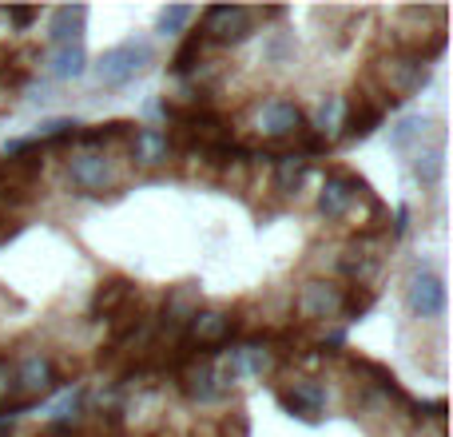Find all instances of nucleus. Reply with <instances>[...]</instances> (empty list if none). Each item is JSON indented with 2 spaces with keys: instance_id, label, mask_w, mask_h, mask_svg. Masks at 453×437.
<instances>
[{
  "instance_id": "nucleus-1",
  "label": "nucleus",
  "mask_w": 453,
  "mask_h": 437,
  "mask_svg": "<svg viewBox=\"0 0 453 437\" xmlns=\"http://www.w3.org/2000/svg\"><path fill=\"white\" fill-rule=\"evenodd\" d=\"M287 8H231V4H215V8H203L199 16V36L211 52L219 48H239L247 40H255L263 32L266 20H282Z\"/></svg>"
},
{
  "instance_id": "nucleus-2",
  "label": "nucleus",
  "mask_w": 453,
  "mask_h": 437,
  "mask_svg": "<svg viewBox=\"0 0 453 437\" xmlns=\"http://www.w3.org/2000/svg\"><path fill=\"white\" fill-rule=\"evenodd\" d=\"M64 183L84 199H116L124 196V167L119 159H111L108 151H76L64 164Z\"/></svg>"
},
{
  "instance_id": "nucleus-3",
  "label": "nucleus",
  "mask_w": 453,
  "mask_h": 437,
  "mask_svg": "<svg viewBox=\"0 0 453 437\" xmlns=\"http://www.w3.org/2000/svg\"><path fill=\"white\" fill-rule=\"evenodd\" d=\"M366 80L378 88L382 96H390V100H410V96L418 92V88H426V80H430V64L418 60V56H406V52H378L374 60H370V72Z\"/></svg>"
},
{
  "instance_id": "nucleus-4",
  "label": "nucleus",
  "mask_w": 453,
  "mask_h": 437,
  "mask_svg": "<svg viewBox=\"0 0 453 437\" xmlns=\"http://www.w3.org/2000/svg\"><path fill=\"white\" fill-rule=\"evenodd\" d=\"M306 124H311L306 111L287 96H271V100L255 104V127L263 135V148H287V143H295L303 135Z\"/></svg>"
},
{
  "instance_id": "nucleus-5",
  "label": "nucleus",
  "mask_w": 453,
  "mask_h": 437,
  "mask_svg": "<svg viewBox=\"0 0 453 437\" xmlns=\"http://www.w3.org/2000/svg\"><path fill=\"white\" fill-rule=\"evenodd\" d=\"M156 60V48L148 40H124V44L108 48V52L96 60V84L100 88H124L135 76L148 72V64Z\"/></svg>"
},
{
  "instance_id": "nucleus-6",
  "label": "nucleus",
  "mask_w": 453,
  "mask_h": 437,
  "mask_svg": "<svg viewBox=\"0 0 453 437\" xmlns=\"http://www.w3.org/2000/svg\"><path fill=\"white\" fill-rule=\"evenodd\" d=\"M274 394H279V406L306 426H319L322 414H326V406H330L326 382H322V378H311V374L282 378V382H274Z\"/></svg>"
},
{
  "instance_id": "nucleus-7",
  "label": "nucleus",
  "mask_w": 453,
  "mask_h": 437,
  "mask_svg": "<svg viewBox=\"0 0 453 437\" xmlns=\"http://www.w3.org/2000/svg\"><path fill=\"white\" fill-rule=\"evenodd\" d=\"M60 374H56V354L48 350H16V402L36 406L40 398L56 390Z\"/></svg>"
},
{
  "instance_id": "nucleus-8",
  "label": "nucleus",
  "mask_w": 453,
  "mask_h": 437,
  "mask_svg": "<svg viewBox=\"0 0 453 437\" xmlns=\"http://www.w3.org/2000/svg\"><path fill=\"white\" fill-rule=\"evenodd\" d=\"M366 188L370 183L358 180L354 172H346V167H330L326 180H322V191H319V215L326 218V223L354 218V207H358V199H362Z\"/></svg>"
},
{
  "instance_id": "nucleus-9",
  "label": "nucleus",
  "mask_w": 453,
  "mask_h": 437,
  "mask_svg": "<svg viewBox=\"0 0 453 437\" xmlns=\"http://www.w3.org/2000/svg\"><path fill=\"white\" fill-rule=\"evenodd\" d=\"M295 310L303 322L326 326V322H342V287L330 279H306L295 295Z\"/></svg>"
},
{
  "instance_id": "nucleus-10",
  "label": "nucleus",
  "mask_w": 453,
  "mask_h": 437,
  "mask_svg": "<svg viewBox=\"0 0 453 437\" xmlns=\"http://www.w3.org/2000/svg\"><path fill=\"white\" fill-rule=\"evenodd\" d=\"M406 306L418 318H441L446 314V282L434 271H414L406 282Z\"/></svg>"
},
{
  "instance_id": "nucleus-11",
  "label": "nucleus",
  "mask_w": 453,
  "mask_h": 437,
  "mask_svg": "<svg viewBox=\"0 0 453 437\" xmlns=\"http://www.w3.org/2000/svg\"><path fill=\"white\" fill-rule=\"evenodd\" d=\"M127 159H132V167H164L167 159L175 156L172 151V140H167L164 127H135L132 143H127Z\"/></svg>"
},
{
  "instance_id": "nucleus-12",
  "label": "nucleus",
  "mask_w": 453,
  "mask_h": 437,
  "mask_svg": "<svg viewBox=\"0 0 453 437\" xmlns=\"http://www.w3.org/2000/svg\"><path fill=\"white\" fill-rule=\"evenodd\" d=\"M140 295V287H135L132 279H108V282H100V287L92 290V303H88V314H92L96 322H108V318H116L119 310H124L132 298Z\"/></svg>"
},
{
  "instance_id": "nucleus-13",
  "label": "nucleus",
  "mask_w": 453,
  "mask_h": 437,
  "mask_svg": "<svg viewBox=\"0 0 453 437\" xmlns=\"http://www.w3.org/2000/svg\"><path fill=\"white\" fill-rule=\"evenodd\" d=\"M271 164H274V172H271V191H274L279 199H295L298 191H303L311 164H306L303 156H295V151H282V156L271 159Z\"/></svg>"
},
{
  "instance_id": "nucleus-14",
  "label": "nucleus",
  "mask_w": 453,
  "mask_h": 437,
  "mask_svg": "<svg viewBox=\"0 0 453 437\" xmlns=\"http://www.w3.org/2000/svg\"><path fill=\"white\" fill-rule=\"evenodd\" d=\"M414 156V180L422 188H438L441 183V172H446V151H441V132L434 140H426L422 148L410 151Z\"/></svg>"
},
{
  "instance_id": "nucleus-15",
  "label": "nucleus",
  "mask_w": 453,
  "mask_h": 437,
  "mask_svg": "<svg viewBox=\"0 0 453 437\" xmlns=\"http://www.w3.org/2000/svg\"><path fill=\"white\" fill-rule=\"evenodd\" d=\"M84 20H88V8H56L52 20H48V44L64 48V44H80L84 36Z\"/></svg>"
},
{
  "instance_id": "nucleus-16",
  "label": "nucleus",
  "mask_w": 453,
  "mask_h": 437,
  "mask_svg": "<svg viewBox=\"0 0 453 437\" xmlns=\"http://www.w3.org/2000/svg\"><path fill=\"white\" fill-rule=\"evenodd\" d=\"M88 72V52H84V40L80 44H64L48 52V76L52 80H80Z\"/></svg>"
},
{
  "instance_id": "nucleus-17",
  "label": "nucleus",
  "mask_w": 453,
  "mask_h": 437,
  "mask_svg": "<svg viewBox=\"0 0 453 437\" xmlns=\"http://www.w3.org/2000/svg\"><path fill=\"white\" fill-rule=\"evenodd\" d=\"M426 119L422 116H402L398 124L390 127V148L394 151H414V148H422L426 143Z\"/></svg>"
},
{
  "instance_id": "nucleus-18",
  "label": "nucleus",
  "mask_w": 453,
  "mask_h": 437,
  "mask_svg": "<svg viewBox=\"0 0 453 437\" xmlns=\"http://www.w3.org/2000/svg\"><path fill=\"white\" fill-rule=\"evenodd\" d=\"M295 56L290 32H263V64H287Z\"/></svg>"
},
{
  "instance_id": "nucleus-19",
  "label": "nucleus",
  "mask_w": 453,
  "mask_h": 437,
  "mask_svg": "<svg viewBox=\"0 0 453 437\" xmlns=\"http://www.w3.org/2000/svg\"><path fill=\"white\" fill-rule=\"evenodd\" d=\"M196 20V8L191 4H172V8H164V12H159V36H175V32H183L188 28V24Z\"/></svg>"
},
{
  "instance_id": "nucleus-20",
  "label": "nucleus",
  "mask_w": 453,
  "mask_h": 437,
  "mask_svg": "<svg viewBox=\"0 0 453 437\" xmlns=\"http://www.w3.org/2000/svg\"><path fill=\"white\" fill-rule=\"evenodd\" d=\"M215 437H250V422L242 410H231V414H223L219 422H215Z\"/></svg>"
},
{
  "instance_id": "nucleus-21",
  "label": "nucleus",
  "mask_w": 453,
  "mask_h": 437,
  "mask_svg": "<svg viewBox=\"0 0 453 437\" xmlns=\"http://www.w3.org/2000/svg\"><path fill=\"white\" fill-rule=\"evenodd\" d=\"M0 16H4V20H12L16 28H28V24L40 20V8H0Z\"/></svg>"
},
{
  "instance_id": "nucleus-22",
  "label": "nucleus",
  "mask_w": 453,
  "mask_h": 437,
  "mask_svg": "<svg viewBox=\"0 0 453 437\" xmlns=\"http://www.w3.org/2000/svg\"><path fill=\"white\" fill-rule=\"evenodd\" d=\"M20 231V218H12V215H0V247H4L12 234Z\"/></svg>"
}]
</instances>
